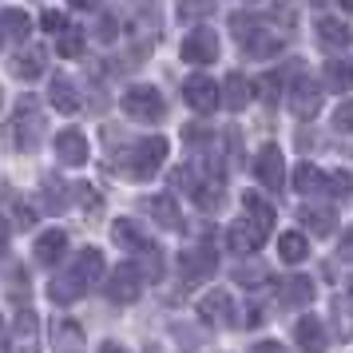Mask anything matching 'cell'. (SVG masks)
Instances as JSON below:
<instances>
[{"mask_svg": "<svg viewBox=\"0 0 353 353\" xmlns=\"http://www.w3.org/2000/svg\"><path fill=\"white\" fill-rule=\"evenodd\" d=\"M143 210L163 226V230H183V214H179V207H175L171 194H151V199L143 203Z\"/></svg>", "mask_w": 353, "mask_h": 353, "instance_id": "2e32d148", "label": "cell"}, {"mask_svg": "<svg viewBox=\"0 0 353 353\" xmlns=\"http://www.w3.org/2000/svg\"><path fill=\"white\" fill-rule=\"evenodd\" d=\"M294 191H302V194H350L353 179L345 175V171L330 175V171H318L314 163H302V167L294 171Z\"/></svg>", "mask_w": 353, "mask_h": 353, "instance_id": "3957f363", "label": "cell"}, {"mask_svg": "<svg viewBox=\"0 0 353 353\" xmlns=\"http://www.w3.org/2000/svg\"><path fill=\"white\" fill-rule=\"evenodd\" d=\"M242 207H246V219L262 230V234H270V226H274V207L262 199V194H254V191H246L242 194Z\"/></svg>", "mask_w": 353, "mask_h": 353, "instance_id": "d4e9b609", "label": "cell"}, {"mask_svg": "<svg viewBox=\"0 0 353 353\" xmlns=\"http://www.w3.org/2000/svg\"><path fill=\"white\" fill-rule=\"evenodd\" d=\"M183 99H187L191 112L207 115L223 103V83H214L210 76H191V80L183 83Z\"/></svg>", "mask_w": 353, "mask_h": 353, "instance_id": "9c48e42d", "label": "cell"}, {"mask_svg": "<svg viewBox=\"0 0 353 353\" xmlns=\"http://www.w3.org/2000/svg\"><path fill=\"white\" fill-rule=\"evenodd\" d=\"M12 139H17L20 151H36L40 139H44V119H40V108H36V99H20L17 115H12Z\"/></svg>", "mask_w": 353, "mask_h": 353, "instance_id": "277c9868", "label": "cell"}, {"mask_svg": "<svg viewBox=\"0 0 353 353\" xmlns=\"http://www.w3.org/2000/svg\"><path fill=\"white\" fill-rule=\"evenodd\" d=\"M305 254H310V242H305V234H298V230H286V234L278 239V258H282L286 266H298V262H305Z\"/></svg>", "mask_w": 353, "mask_h": 353, "instance_id": "4316f807", "label": "cell"}, {"mask_svg": "<svg viewBox=\"0 0 353 353\" xmlns=\"http://www.w3.org/2000/svg\"><path fill=\"white\" fill-rule=\"evenodd\" d=\"M56 48H60V56L76 60V56L83 52V32H80V28H68V32L60 36V40H56Z\"/></svg>", "mask_w": 353, "mask_h": 353, "instance_id": "1f68e13d", "label": "cell"}, {"mask_svg": "<svg viewBox=\"0 0 353 353\" xmlns=\"http://www.w3.org/2000/svg\"><path fill=\"white\" fill-rule=\"evenodd\" d=\"M103 278V254H99L96 246H83L80 254L72 258V266H68L60 278H52V302L56 305H72L76 298H83L88 290H92V282H99Z\"/></svg>", "mask_w": 353, "mask_h": 353, "instance_id": "6da1fadb", "label": "cell"}, {"mask_svg": "<svg viewBox=\"0 0 353 353\" xmlns=\"http://www.w3.org/2000/svg\"><path fill=\"white\" fill-rule=\"evenodd\" d=\"M88 139H83L80 131H60L56 135V159L64 163V167H83L88 163Z\"/></svg>", "mask_w": 353, "mask_h": 353, "instance_id": "9a60e30c", "label": "cell"}, {"mask_svg": "<svg viewBox=\"0 0 353 353\" xmlns=\"http://www.w3.org/2000/svg\"><path fill=\"white\" fill-rule=\"evenodd\" d=\"M48 99H52V108H56V112H64V115L80 112V96H76V83L68 80V76H56V80H52Z\"/></svg>", "mask_w": 353, "mask_h": 353, "instance_id": "603a6c76", "label": "cell"}, {"mask_svg": "<svg viewBox=\"0 0 353 353\" xmlns=\"http://www.w3.org/2000/svg\"><path fill=\"white\" fill-rule=\"evenodd\" d=\"M8 239H12V226H8L4 214H0V254H8Z\"/></svg>", "mask_w": 353, "mask_h": 353, "instance_id": "74e56055", "label": "cell"}, {"mask_svg": "<svg viewBox=\"0 0 353 353\" xmlns=\"http://www.w3.org/2000/svg\"><path fill=\"white\" fill-rule=\"evenodd\" d=\"M286 103H290V112L298 115V119H314V115L321 112V88H318V80L298 76V80L286 88Z\"/></svg>", "mask_w": 353, "mask_h": 353, "instance_id": "ba28073f", "label": "cell"}, {"mask_svg": "<svg viewBox=\"0 0 353 353\" xmlns=\"http://www.w3.org/2000/svg\"><path fill=\"white\" fill-rule=\"evenodd\" d=\"M337 337H353V318L345 310H337Z\"/></svg>", "mask_w": 353, "mask_h": 353, "instance_id": "e575fe53", "label": "cell"}, {"mask_svg": "<svg viewBox=\"0 0 353 353\" xmlns=\"http://www.w3.org/2000/svg\"><path fill=\"white\" fill-rule=\"evenodd\" d=\"M12 353H40V321L32 310H20L12 325Z\"/></svg>", "mask_w": 353, "mask_h": 353, "instance_id": "4fadbf2b", "label": "cell"}, {"mask_svg": "<svg viewBox=\"0 0 353 353\" xmlns=\"http://www.w3.org/2000/svg\"><path fill=\"white\" fill-rule=\"evenodd\" d=\"M334 128L341 131V135H353V99L350 103H341V108L334 112Z\"/></svg>", "mask_w": 353, "mask_h": 353, "instance_id": "d6a6232c", "label": "cell"}, {"mask_svg": "<svg viewBox=\"0 0 353 353\" xmlns=\"http://www.w3.org/2000/svg\"><path fill=\"white\" fill-rule=\"evenodd\" d=\"M115 28H119L115 17H103V20H99V40H115Z\"/></svg>", "mask_w": 353, "mask_h": 353, "instance_id": "d590c367", "label": "cell"}, {"mask_svg": "<svg viewBox=\"0 0 353 353\" xmlns=\"http://www.w3.org/2000/svg\"><path fill=\"white\" fill-rule=\"evenodd\" d=\"M72 8H99V0H72Z\"/></svg>", "mask_w": 353, "mask_h": 353, "instance_id": "7bdbcfd3", "label": "cell"}, {"mask_svg": "<svg viewBox=\"0 0 353 353\" xmlns=\"http://www.w3.org/2000/svg\"><path fill=\"white\" fill-rule=\"evenodd\" d=\"M68 250V234L64 230H44L40 239H36V262L40 266H56Z\"/></svg>", "mask_w": 353, "mask_h": 353, "instance_id": "d6986e66", "label": "cell"}, {"mask_svg": "<svg viewBox=\"0 0 353 353\" xmlns=\"http://www.w3.org/2000/svg\"><path fill=\"white\" fill-rule=\"evenodd\" d=\"M112 239L123 246V250H131V254H147L151 250V242L143 239V230L135 226V219H119V223L112 226Z\"/></svg>", "mask_w": 353, "mask_h": 353, "instance_id": "7402d4cb", "label": "cell"}, {"mask_svg": "<svg viewBox=\"0 0 353 353\" xmlns=\"http://www.w3.org/2000/svg\"><path fill=\"white\" fill-rule=\"evenodd\" d=\"M246 353H282V345H278V341H258V345H250Z\"/></svg>", "mask_w": 353, "mask_h": 353, "instance_id": "f35d334b", "label": "cell"}, {"mask_svg": "<svg viewBox=\"0 0 353 353\" xmlns=\"http://www.w3.org/2000/svg\"><path fill=\"white\" fill-rule=\"evenodd\" d=\"M214 270H219V250H214V246H191V250L179 254L183 286H199V282H207Z\"/></svg>", "mask_w": 353, "mask_h": 353, "instance_id": "5b68a950", "label": "cell"}, {"mask_svg": "<svg viewBox=\"0 0 353 353\" xmlns=\"http://www.w3.org/2000/svg\"><path fill=\"white\" fill-rule=\"evenodd\" d=\"M298 219H302V226L310 230V234H318V239H330V234L337 230V214L330 207H302Z\"/></svg>", "mask_w": 353, "mask_h": 353, "instance_id": "ac0fdd59", "label": "cell"}, {"mask_svg": "<svg viewBox=\"0 0 353 353\" xmlns=\"http://www.w3.org/2000/svg\"><path fill=\"white\" fill-rule=\"evenodd\" d=\"M278 302L286 305V310H302V305H310V302H314V282H310V278H302V274L286 278V282H282V290H278Z\"/></svg>", "mask_w": 353, "mask_h": 353, "instance_id": "e0dca14e", "label": "cell"}, {"mask_svg": "<svg viewBox=\"0 0 353 353\" xmlns=\"http://www.w3.org/2000/svg\"><path fill=\"white\" fill-rule=\"evenodd\" d=\"M341 8H345V12H353V0H341Z\"/></svg>", "mask_w": 353, "mask_h": 353, "instance_id": "ee69618b", "label": "cell"}, {"mask_svg": "<svg viewBox=\"0 0 353 353\" xmlns=\"http://www.w3.org/2000/svg\"><path fill=\"white\" fill-rule=\"evenodd\" d=\"M325 88H330V92H350L353 88V64L350 60H325Z\"/></svg>", "mask_w": 353, "mask_h": 353, "instance_id": "83f0119b", "label": "cell"}, {"mask_svg": "<svg viewBox=\"0 0 353 353\" xmlns=\"http://www.w3.org/2000/svg\"><path fill=\"white\" fill-rule=\"evenodd\" d=\"M350 302H353V278H350Z\"/></svg>", "mask_w": 353, "mask_h": 353, "instance_id": "f6af8a7d", "label": "cell"}, {"mask_svg": "<svg viewBox=\"0 0 353 353\" xmlns=\"http://www.w3.org/2000/svg\"><path fill=\"white\" fill-rule=\"evenodd\" d=\"M99 353H128V350H123V345H115V341H103V345H99Z\"/></svg>", "mask_w": 353, "mask_h": 353, "instance_id": "60d3db41", "label": "cell"}, {"mask_svg": "<svg viewBox=\"0 0 353 353\" xmlns=\"http://www.w3.org/2000/svg\"><path fill=\"white\" fill-rule=\"evenodd\" d=\"M262 242H266V234H262L250 219H239V223L226 230V246H230L234 254H254Z\"/></svg>", "mask_w": 353, "mask_h": 353, "instance_id": "5bb4252c", "label": "cell"}, {"mask_svg": "<svg viewBox=\"0 0 353 353\" xmlns=\"http://www.w3.org/2000/svg\"><path fill=\"white\" fill-rule=\"evenodd\" d=\"M254 92L266 99V103H278V92H282V76H278V72H266V76H258V80H254Z\"/></svg>", "mask_w": 353, "mask_h": 353, "instance_id": "f546056e", "label": "cell"}, {"mask_svg": "<svg viewBox=\"0 0 353 353\" xmlns=\"http://www.w3.org/2000/svg\"><path fill=\"white\" fill-rule=\"evenodd\" d=\"M143 270L135 266V262H123L119 270H112V278H108V298L112 302H119V305H128V302H135L139 294H143Z\"/></svg>", "mask_w": 353, "mask_h": 353, "instance_id": "30bf717a", "label": "cell"}, {"mask_svg": "<svg viewBox=\"0 0 353 353\" xmlns=\"http://www.w3.org/2000/svg\"><path fill=\"white\" fill-rule=\"evenodd\" d=\"M254 179L262 183V187H270V191H282V183H286V155H282V147H278V143L258 147Z\"/></svg>", "mask_w": 353, "mask_h": 353, "instance_id": "52a82bcc", "label": "cell"}, {"mask_svg": "<svg viewBox=\"0 0 353 353\" xmlns=\"http://www.w3.org/2000/svg\"><path fill=\"white\" fill-rule=\"evenodd\" d=\"M234 282L246 286V290H258L262 282H266V266H262V262H254V266H239V270H234Z\"/></svg>", "mask_w": 353, "mask_h": 353, "instance_id": "4dcf8cb0", "label": "cell"}, {"mask_svg": "<svg viewBox=\"0 0 353 353\" xmlns=\"http://www.w3.org/2000/svg\"><path fill=\"white\" fill-rule=\"evenodd\" d=\"M294 337H298L302 353H321L325 350V330H321L318 318H302L298 325H294Z\"/></svg>", "mask_w": 353, "mask_h": 353, "instance_id": "484cf974", "label": "cell"}, {"mask_svg": "<svg viewBox=\"0 0 353 353\" xmlns=\"http://www.w3.org/2000/svg\"><path fill=\"white\" fill-rule=\"evenodd\" d=\"M337 254H341V262H353V226L345 230V239H341V250H337Z\"/></svg>", "mask_w": 353, "mask_h": 353, "instance_id": "8d00e7d4", "label": "cell"}, {"mask_svg": "<svg viewBox=\"0 0 353 353\" xmlns=\"http://www.w3.org/2000/svg\"><path fill=\"white\" fill-rule=\"evenodd\" d=\"M44 60H48V56H44L40 48H28V52H20L17 60H12V72H17L20 80H36V76L44 72Z\"/></svg>", "mask_w": 353, "mask_h": 353, "instance_id": "f1b7e54d", "label": "cell"}, {"mask_svg": "<svg viewBox=\"0 0 353 353\" xmlns=\"http://www.w3.org/2000/svg\"><path fill=\"white\" fill-rule=\"evenodd\" d=\"M262 321H266V314H262V310H250V314H246V325H250V330H254V325H262Z\"/></svg>", "mask_w": 353, "mask_h": 353, "instance_id": "ab89813d", "label": "cell"}, {"mask_svg": "<svg viewBox=\"0 0 353 353\" xmlns=\"http://www.w3.org/2000/svg\"><path fill=\"white\" fill-rule=\"evenodd\" d=\"M163 108H167V103H163L159 88H151V83H135V88H128V92H123V112H128L131 119H139V123L159 119Z\"/></svg>", "mask_w": 353, "mask_h": 353, "instance_id": "8992f818", "label": "cell"}, {"mask_svg": "<svg viewBox=\"0 0 353 353\" xmlns=\"http://www.w3.org/2000/svg\"><path fill=\"white\" fill-rule=\"evenodd\" d=\"M199 314H203V321H207V325H219V330H230V325L239 321V318H234V314H239V310H234V298H230L226 290L207 294V298L199 302Z\"/></svg>", "mask_w": 353, "mask_h": 353, "instance_id": "7c38bea8", "label": "cell"}, {"mask_svg": "<svg viewBox=\"0 0 353 353\" xmlns=\"http://www.w3.org/2000/svg\"><path fill=\"white\" fill-rule=\"evenodd\" d=\"M40 24H44V28H48L52 36H64L68 28H72V24H68V20H64V12H52V8H48V12H44V17H40Z\"/></svg>", "mask_w": 353, "mask_h": 353, "instance_id": "836d02e7", "label": "cell"}, {"mask_svg": "<svg viewBox=\"0 0 353 353\" xmlns=\"http://www.w3.org/2000/svg\"><path fill=\"white\" fill-rule=\"evenodd\" d=\"M163 159H167V139L163 135H147V139H139V143H131L123 151V171L131 179H151L163 167Z\"/></svg>", "mask_w": 353, "mask_h": 353, "instance_id": "7a4b0ae2", "label": "cell"}, {"mask_svg": "<svg viewBox=\"0 0 353 353\" xmlns=\"http://www.w3.org/2000/svg\"><path fill=\"white\" fill-rule=\"evenodd\" d=\"M36 223V219H32V210H28V207H20V226H32Z\"/></svg>", "mask_w": 353, "mask_h": 353, "instance_id": "b9f144b4", "label": "cell"}, {"mask_svg": "<svg viewBox=\"0 0 353 353\" xmlns=\"http://www.w3.org/2000/svg\"><path fill=\"white\" fill-rule=\"evenodd\" d=\"M32 32V20L24 8H4L0 12V40H28Z\"/></svg>", "mask_w": 353, "mask_h": 353, "instance_id": "cb8c5ba5", "label": "cell"}, {"mask_svg": "<svg viewBox=\"0 0 353 353\" xmlns=\"http://www.w3.org/2000/svg\"><path fill=\"white\" fill-rule=\"evenodd\" d=\"M183 60H187V64H214V60H219V32H214V28H203V24H199V28H191V36H187V40H183Z\"/></svg>", "mask_w": 353, "mask_h": 353, "instance_id": "8fae6325", "label": "cell"}, {"mask_svg": "<svg viewBox=\"0 0 353 353\" xmlns=\"http://www.w3.org/2000/svg\"><path fill=\"white\" fill-rule=\"evenodd\" d=\"M350 36H353V28L345 24V20H337V17H321L318 20V40L325 44V48H334V52L350 48Z\"/></svg>", "mask_w": 353, "mask_h": 353, "instance_id": "ffe728a7", "label": "cell"}, {"mask_svg": "<svg viewBox=\"0 0 353 353\" xmlns=\"http://www.w3.org/2000/svg\"><path fill=\"white\" fill-rule=\"evenodd\" d=\"M250 92H254V88H250V80H246L242 72H230V76L223 80V108L242 112V108L250 103Z\"/></svg>", "mask_w": 353, "mask_h": 353, "instance_id": "44dd1931", "label": "cell"}]
</instances>
